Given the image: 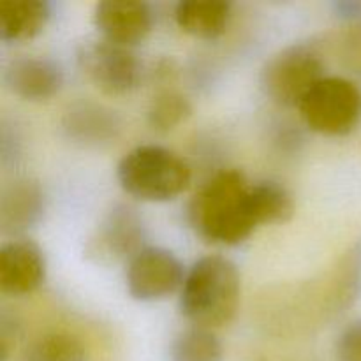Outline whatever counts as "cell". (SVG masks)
I'll return each instance as SVG.
<instances>
[{"label": "cell", "mask_w": 361, "mask_h": 361, "mask_svg": "<svg viewBox=\"0 0 361 361\" xmlns=\"http://www.w3.org/2000/svg\"><path fill=\"white\" fill-rule=\"evenodd\" d=\"M78 66L88 81L106 95H127L140 85L141 63L126 46L88 41L78 49Z\"/></svg>", "instance_id": "8992f818"}, {"label": "cell", "mask_w": 361, "mask_h": 361, "mask_svg": "<svg viewBox=\"0 0 361 361\" xmlns=\"http://www.w3.org/2000/svg\"><path fill=\"white\" fill-rule=\"evenodd\" d=\"M323 62L307 46H291L271 56L261 73L268 97L281 106H296L323 80Z\"/></svg>", "instance_id": "5b68a950"}, {"label": "cell", "mask_w": 361, "mask_h": 361, "mask_svg": "<svg viewBox=\"0 0 361 361\" xmlns=\"http://www.w3.org/2000/svg\"><path fill=\"white\" fill-rule=\"evenodd\" d=\"M7 88L25 101H46L59 94L63 71L46 56H18L4 73Z\"/></svg>", "instance_id": "30bf717a"}, {"label": "cell", "mask_w": 361, "mask_h": 361, "mask_svg": "<svg viewBox=\"0 0 361 361\" xmlns=\"http://www.w3.org/2000/svg\"><path fill=\"white\" fill-rule=\"evenodd\" d=\"M189 221L207 242L238 245L264 224L256 183L238 169H222L192 197Z\"/></svg>", "instance_id": "6da1fadb"}, {"label": "cell", "mask_w": 361, "mask_h": 361, "mask_svg": "<svg viewBox=\"0 0 361 361\" xmlns=\"http://www.w3.org/2000/svg\"><path fill=\"white\" fill-rule=\"evenodd\" d=\"M94 23L102 39L133 48L154 27V11L140 0H102L95 6Z\"/></svg>", "instance_id": "ba28073f"}, {"label": "cell", "mask_w": 361, "mask_h": 361, "mask_svg": "<svg viewBox=\"0 0 361 361\" xmlns=\"http://www.w3.org/2000/svg\"><path fill=\"white\" fill-rule=\"evenodd\" d=\"M192 113L189 99L175 90H164L154 95L147 109L148 126L159 133H168L185 122Z\"/></svg>", "instance_id": "ac0fdd59"}, {"label": "cell", "mask_w": 361, "mask_h": 361, "mask_svg": "<svg viewBox=\"0 0 361 361\" xmlns=\"http://www.w3.org/2000/svg\"><path fill=\"white\" fill-rule=\"evenodd\" d=\"M240 289V274L233 261L222 256L201 257L185 275L180 310L196 328H221L236 316Z\"/></svg>", "instance_id": "7a4b0ae2"}, {"label": "cell", "mask_w": 361, "mask_h": 361, "mask_svg": "<svg viewBox=\"0 0 361 361\" xmlns=\"http://www.w3.org/2000/svg\"><path fill=\"white\" fill-rule=\"evenodd\" d=\"M127 289L137 302H159L182 288L185 275L178 257L162 247H145L127 267Z\"/></svg>", "instance_id": "52a82bcc"}, {"label": "cell", "mask_w": 361, "mask_h": 361, "mask_svg": "<svg viewBox=\"0 0 361 361\" xmlns=\"http://www.w3.org/2000/svg\"><path fill=\"white\" fill-rule=\"evenodd\" d=\"M63 129L73 140L99 145L116 136L120 130V120L115 111L106 109L104 106L80 102L71 106L69 111L66 113Z\"/></svg>", "instance_id": "9a60e30c"}, {"label": "cell", "mask_w": 361, "mask_h": 361, "mask_svg": "<svg viewBox=\"0 0 361 361\" xmlns=\"http://www.w3.org/2000/svg\"><path fill=\"white\" fill-rule=\"evenodd\" d=\"M335 9L344 18H358L361 16V2H341L335 4Z\"/></svg>", "instance_id": "ffe728a7"}, {"label": "cell", "mask_w": 361, "mask_h": 361, "mask_svg": "<svg viewBox=\"0 0 361 361\" xmlns=\"http://www.w3.org/2000/svg\"><path fill=\"white\" fill-rule=\"evenodd\" d=\"M51 16L42 0H0V37L6 42H21L44 30Z\"/></svg>", "instance_id": "4fadbf2b"}, {"label": "cell", "mask_w": 361, "mask_h": 361, "mask_svg": "<svg viewBox=\"0 0 361 361\" xmlns=\"http://www.w3.org/2000/svg\"><path fill=\"white\" fill-rule=\"evenodd\" d=\"M335 361H361V319L349 324L341 334L335 349Z\"/></svg>", "instance_id": "d6986e66"}, {"label": "cell", "mask_w": 361, "mask_h": 361, "mask_svg": "<svg viewBox=\"0 0 361 361\" xmlns=\"http://www.w3.org/2000/svg\"><path fill=\"white\" fill-rule=\"evenodd\" d=\"M298 111L314 133L344 136L361 120V90L345 78H323L302 99Z\"/></svg>", "instance_id": "277c9868"}, {"label": "cell", "mask_w": 361, "mask_h": 361, "mask_svg": "<svg viewBox=\"0 0 361 361\" xmlns=\"http://www.w3.org/2000/svg\"><path fill=\"white\" fill-rule=\"evenodd\" d=\"M20 361H87V349L74 335L55 331L35 338Z\"/></svg>", "instance_id": "2e32d148"}, {"label": "cell", "mask_w": 361, "mask_h": 361, "mask_svg": "<svg viewBox=\"0 0 361 361\" xmlns=\"http://www.w3.org/2000/svg\"><path fill=\"white\" fill-rule=\"evenodd\" d=\"M44 275V256L30 240H14L0 249V291L4 295H30L42 284Z\"/></svg>", "instance_id": "9c48e42d"}, {"label": "cell", "mask_w": 361, "mask_h": 361, "mask_svg": "<svg viewBox=\"0 0 361 361\" xmlns=\"http://www.w3.org/2000/svg\"><path fill=\"white\" fill-rule=\"evenodd\" d=\"M44 214V192L32 180H16L4 189L0 200V226L4 233L32 228Z\"/></svg>", "instance_id": "7c38bea8"}, {"label": "cell", "mask_w": 361, "mask_h": 361, "mask_svg": "<svg viewBox=\"0 0 361 361\" xmlns=\"http://www.w3.org/2000/svg\"><path fill=\"white\" fill-rule=\"evenodd\" d=\"M171 361H222L221 341L204 328H189L176 335L169 351Z\"/></svg>", "instance_id": "e0dca14e"}, {"label": "cell", "mask_w": 361, "mask_h": 361, "mask_svg": "<svg viewBox=\"0 0 361 361\" xmlns=\"http://www.w3.org/2000/svg\"><path fill=\"white\" fill-rule=\"evenodd\" d=\"M116 178L129 196L148 203H164L189 189L192 171L173 150L143 145L123 155L116 168Z\"/></svg>", "instance_id": "3957f363"}, {"label": "cell", "mask_w": 361, "mask_h": 361, "mask_svg": "<svg viewBox=\"0 0 361 361\" xmlns=\"http://www.w3.org/2000/svg\"><path fill=\"white\" fill-rule=\"evenodd\" d=\"M231 20V4L222 0H185L175 9V21L185 34L197 39H217Z\"/></svg>", "instance_id": "5bb4252c"}, {"label": "cell", "mask_w": 361, "mask_h": 361, "mask_svg": "<svg viewBox=\"0 0 361 361\" xmlns=\"http://www.w3.org/2000/svg\"><path fill=\"white\" fill-rule=\"evenodd\" d=\"M143 224L140 217L127 207H116L106 217L94 238V254L101 257H134L141 249L143 242Z\"/></svg>", "instance_id": "8fae6325"}]
</instances>
